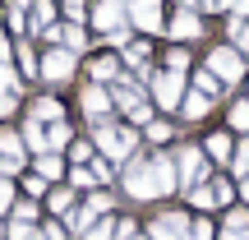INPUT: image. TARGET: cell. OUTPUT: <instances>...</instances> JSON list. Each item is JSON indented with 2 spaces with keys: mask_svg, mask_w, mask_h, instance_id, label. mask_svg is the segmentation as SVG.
Instances as JSON below:
<instances>
[{
  "mask_svg": "<svg viewBox=\"0 0 249 240\" xmlns=\"http://www.w3.org/2000/svg\"><path fill=\"white\" fill-rule=\"evenodd\" d=\"M124 189L134 199H148L152 194V176H148V157H129L124 162Z\"/></svg>",
  "mask_w": 249,
  "mask_h": 240,
  "instance_id": "cell-6",
  "label": "cell"
},
{
  "mask_svg": "<svg viewBox=\"0 0 249 240\" xmlns=\"http://www.w3.org/2000/svg\"><path fill=\"white\" fill-rule=\"evenodd\" d=\"M208 152H213L217 162H231V157H235V148H231V139H226V134H213V139H208Z\"/></svg>",
  "mask_w": 249,
  "mask_h": 240,
  "instance_id": "cell-19",
  "label": "cell"
},
{
  "mask_svg": "<svg viewBox=\"0 0 249 240\" xmlns=\"http://www.w3.org/2000/svg\"><path fill=\"white\" fill-rule=\"evenodd\" d=\"M0 236H5V226H0Z\"/></svg>",
  "mask_w": 249,
  "mask_h": 240,
  "instance_id": "cell-50",
  "label": "cell"
},
{
  "mask_svg": "<svg viewBox=\"0 0 249 240\" xmlns=\"http://www.w3.org/2000/svg\"><path fill=\"white\" fill-rule=\"evenodd\" d=\"M0 152H5V157H0V171H5V176H14V171L23 166V139H18V134H9V129H0Z\"/></svg>",
  "mask_w": 249,
  "mask_h": 240,
  "instance_id": "cell-10",
  "label": "cell"
},
{
  "mask_svg": "<svg viewBox=\"0 0 249 240\" xmlns=\"http://www.w3.org/2000/svg\"><path fill=\"white\" fill-rule=\"evenodd\" d=\"M213 189H217V203H231V194H235V189H231V185H226V180H217V185H213Z\"/></svg>",
  "mask_w": 249,
  "mask_h": 240,
  "instance_id": "cell-42",
  "label": "cell"
},
{
  "mask_svg": "<svg viewBox=\"0 0 249 240\" xmlns=\"http://www.w3.org/2000/svg\"><path fill=\"white\" fill-rule=\"evenodd\" d=\"M60 42H65V46H70V51H74V55H79V51H83V46H88V37H83V28H79V23H70V28H65V33H60Z\"/></svg>",
  "mask_w": 249,
  "mask_h": 240,
  "instance_id": "cell-22",
  "label": "cell"
},
{
  "mask_svg": "<svg viewBox=\"0 0 249 240\" xmlns=\"http://www.w3.org/2000/svg\"><path fill=\"white\" fill-rule=\"evenodd\" d=\"M194 88L203 92V97H217V92H222V79H217L213 70H203V74H198V79H194Z\"/></svg>",
  "mask_w": 249,
  "mask_h": 240,
  "instance_id": "cell-23",
  "label": "cell"
},
{
  "mask_svg": "<svg viewBox=\"0 0 249 240\" xmlns=\"http://www.w3.org/2000/svg\"><path fill=\"white\" fill-rule=\"evenodd\" d=\"M33 120H60V102H55V97H42L33 107Z\"/></svg>",
  "mask_w": 249,
  "mask_h": 240,
  "instance_id": "cell-24",
  "label": "cell"
},
{
  "mask_svg": "<svg viewBox=\"0 0 249 240\" xmlns=\"http://www.w3.org/2000/svg\"><path fill=\"white\" fill-rule=\"evenodd\" d=\"M148 176H152V194H171V189H176V157L152 152L148 157Z\"/></svg>",
  "mask_w": 249,
  "mask_h": 240,
  "instance_id": "cell-5",
  "label": "cell"
},
{
  "mask_svg": "<svg viewBox=\"0 0 249 240\" xmlns=\"http://www.w3.org/2000/svg\"><path fill=\"white\" fill-rule=\"evenodd\" d=\"M116 74H120V65H116V55H102V60L92 65V79H97V83H107V79H116Z\"/></svg>",
  "mask_w": 249,
  "mask_h": 240,
  "instance_id": "cell-20",
  "label": "cell"
},
{
  "mask_svg": "<svg viewBox=\"0 0 249 240\" xmlns=\"http://www.w3.org/2000/svg\"><path fill=\"white\" fill-rule=\"evenodd\" d=\"M70 74H74V51H70V46H51V51L42 55V79L65 83Z\"/></svg>",
  "mask_w": 249,
  "mask_h": 240,
  "instance_id": "cell-3",
  "label": "cell"
},
{
  "mask_svg": "<svg viewBox=\"0 0 249 240\" xmlns=\"http://www.w3.org/2000/svg\"><path fill=\"white\" fill-rule=\"evenodd\" d=\"M46 199H51V213H70V203H74V199H70V189H51Z\"/></svg>",
  "mask_w": 249,
  "mask_h": 240,
  "instance_id": "cell-29",
  "label": "cell"
},
{
  "mask_svg": "<svg viewBox=\"0 0 249 240\" xmlns=\"http://www.w3.org/2000/svg\"><path fill=\"white\" fill-rule=\"evenodd\" d=\"M79 102H83V111H88L92 120H102V116H107V111H111V92L102 88V83H88Z\"/></svg>",
  "mask_w": 249,
  "mask_h": 240,
  "instance_id": "cell-11",
  "label": "cell"
},
{
  "mask_svg": "<svg viewBox=\"0 0 249 240\" xmlns=\"http://www.w3.org/2000/svg\"><path fill=\"white\" fill-rule=\"evenodd\" d=\"M23 143H28L33 152H46V134H42V120H28V125H23Z\"/></svg>",
  "mask_w": 249,
  "mask_h": 240,
  "instance_id": "cell-18",
  "label": "cell"
},
{
  "mask_svg": "<svg viewBox=\"0 0 249 240\" xmlns=\"http://www.w3.org/2000/svg\"><path fill=\"white\" fill-rule=\"evenodd\" d=\"M198 33H203V18H198L194 5L185 0V5L176 9V18H171V37H176V42H189V37H198Z\"/></svg>",
  "mask_w": 249,
  "mask_h": 240,
  "instance_id": "cell-8",
  "label": "cell"
},
{
  "mask_svg": "<svg viewBox=\"0 0 249 240\" xmlns=\"http://www.w3.org/2000/svg\"><path fill=\"white\" fill-rule=\"evenodd\" d=\"M148 231H152V240H189V222L185 217H157Z\"/></svg>",
  "mask_w": 249,
  "mask_h": 240,
  "instance_id": "cell-12",
  "label": "cell"
},
{
  "mask_svg": "<svg viewBox=\"0 0 249 240\" xmlns=\"http://www.w3.org/2000/svg\"><path fill=\"white\" fill-rule=\"evenodd\" d=\"M226 226H231V231H245V226H249V213H231V217H226Z\"/></svg>",
  "mask_w": 249,
  "mask_h": 240,
  "instance_id": "cell-41",
  "label": "cell"
},
{
  "mask_svg": "<svg viewBox=\"0 0 249 240\" xmlns=\"http://www.w3.org/2000/svg\"><path fill=\"white\" fill-rule=\"evenodd\" d=\"M189 240H217V226L213 222H194L189 226Z\"/></svg>",
  "mask_w": 249,
  "mask_h": 240,
  "instance_id": "cell-31",
  "label": "cell"
},
{
  "mask_svg": "<svg viewBox=\"0 0 249 240\" xmlns=\"http://www.w3.org/2000/svg\"><path fill=\"white\" fill-rule=\"evenodd\" d=\"M166 65H171V70H176V74H185V65H189V55H185V51H180V46H176V51L166 55Z\"/></svg>",
  "mask_w": 249,
  "mask_h": 240,
  "instance_id": "cell-34",
  "label": "cell"
},
{
  "mask_svg": "<svg viewBox=\"0 0 249 240\" xmlns=\"http://www.w3.org/2000/svg\"><path fill=\"white\" fill-rule=\"evenodd\" d=\"M83 9H88V0H65V14H70L74 23H79V18H83Z\"/></svg>",
  "mask_w": 249,
  "mask_h": 240,
  "instance_id": "cell-36",
  "label": "cell"
},
{
  "mask_svg": "<svg viewBox=\"0 0 249 240\" xmlns=\"http://www.w3.org/2000/svg\"><path fill=\"white\" fill-rule=\"evenodd\" d=\"M217 5H222V9H231V5H235V0H217Z\"/></svg>",
  "mask_w": 249,
  "mask_h": 240,
  "instance_id": "cell-48",
  "label": "cell"
},
{
  "mask_svg": "<svg viewBox=\"0 0 249 240\" xmlns=\"http://www.w3.org/2000/svg\"><path fill=\"white\" fill-rule=\"evenodd\" d=\"M152 102L157 107H180L185 102V79H180L176 70H166V74H152Z\"/></svg>",
  "mask_w": 249,
  "mask_h": 240,
  "instance_id": "cell-2",
  "label": "cell"
},
{
  "mask_svg": "<svg viewBox=\"0 0 249 240\" xmlns=\"http://www.w3.org/2000/svg\"><path fill=\"white\" fill-rule=\"evenodd\" d=\"M208 111H213V97H203V92H198V88L189 92L185 102H180V116H185V120H203Z\"/></svg>",
  "mask_w": 249,
  "mask_h": 240,
  "instance_id": "cell-16",
  "label": "cell"
},
{
  "mask_svg": "<svg viewBox=\"0 0 249 240\" xmlns=\"http://www.w3.org/2000/svg\"><path fill=\"white\" fill-rule=\"evenodd\" d=\"M55 18V0H33V33H42Z\"/></svg>",
  "mask_w": 249,
  "mask_h": 240,
  "instance_id": "cell-17",
  "label": "cell"
},
{
  "mask_svg": "<svg viewBox=\"0 0 249 240\" xmlns=\"http://www.w3.org/2000/svg\"><path fill=\"white\" fill-rule=\"evenodd\" d=\"M129 23L139 33H157L161 28V0H129Z\"/></svg>",
  "mask_w": 249,
  "mask_h": 240,
  "instance_id": "cell-7",
  "label": "cell"
},
{
  "mask_svg": "<svg viewBox=\"0 0 249 240\" xmlns=\"http://www.w3.org/2000/svg\"><path fill=\"white\" fill-rule=\"evenodd\" d=\"M70 157H74V166H88V162H92V143H74V148H70Z\"/></svg>",
  "mask_w": 249,
  "mask_h": 240,
  "instance_id": "cell-30",
  "label": "cell"
},
{
  "mask_svg": "<svg viewBox=\"0 0 249 240\" xmlns=\"http://www.w3.org/2000/svg\"><path fill=\"white\" fill-rule=\"evenodd\" d=\"M92 217H97L92 208H74V213H70V231H88V226H92Z\"/></svg>",
  "mask_w": 249,
  "mask_h": 240,
  "instance_id": "cell-26",
  "label": "cell"
},
{
  "mask_svg": "<svg viewBox=\"0 0 249 240\" xmlns=\"http://www.w3.org/2000/svg\"><path fill=\"white\" fill-rule=\"evenodd\" d=\"M185 185H203V152L198 148H185L180 152V171H176Z\"/></svg>",
  "mask_w": 249,
  "mask_h": 240,
  "instance_id": "cell-13",
  "label": "cell"
},
{
  "mask_svg": "<svg viewBox=\"0 0 249 240\" xmlns=\"http://www.w3.org/2000/svg\"><path fill=\"white\" fill-rule=\"evenodd\" d=\"M14 203V185H9V176H0V213Z\"/></svg>",
  "mask_w": 249,
  "mask_h": 240,
  "instance_id": "cell-33",
  "label": "cell"
},
{
  "mask_svg": "<svg viewBox=\"0 0 249 240\" xmlns=\"http://www.w3.org/2000/svg\"><path fill=\"white\" fill-rule=\"evenodd\" d=\"M97 148L116 162H129L134 157V134L129 129H111V125H97Z\"/></svg>",
  "mask_w": 249,
  "mask_h": 240,
  "instance_id": "cell-1",
  "label": "cell"
},
{
  "mask_svg": "<svg viewBox=\"0 0 249 240\" xmlns=\"http://www.w3.org/2000/svg\"><path fill=\"white\" fill-rule=\"evenodd\" d=\"M231 9H235V14H245V18H249V0H235Z\"/></svg>",
  "mask_w": 249,
  "mask_h": 240,
  "instance_id": "cell-46",
  "label": "cell"
},
{
  "mask_svg": "<svg viewBox=\"0 0 249 240\" xmlns=\"http://www.w3.org/2000/svg\"><path fill=\"white\" fill-rule=\"evenodd\" d=\"M189 199H194L198 208H213V203H217V189H213V185H194V194H189Z\"/></svg>",
  "mask_w": 249,
  "mask_h": 240,
  "instance_id": "cell-28",
  "label": "cell"
},
{
  "mask_svg": "<svg viewBox=\"0 0 249 240\" xmlns=\"http://www.w3.org/2000/svg\"><path fill=\"white\" fill-rule=\"evenodd\" d=\"M222 240H249V226L245 231H222Z\"/></svg>",
  "mask_w": 249,
  "mask_h": 240,
  "instance_id": "cell-45",
  "label": "cell"
},
{
  "mask_svg": "<svg viewBox=\"0 0 249 240\" xmlns=\"http://www.w3.org/2000/svg\"><path fill=\"white\" fill-rule=\"evenodd\" d=\"M111 107L139 111V107H143V88H139V83H129V79H120V88H111Z\"/></svg>",
  "mask_w": 249,
  "mask_h": 240,
  "instance_id": "cell-14",
  "label": "cell"
},
{
  "mask_svg": "<svg viewBox=\"0 0 249 240\" xmlns=\"http://www.w3.org/2000/svg\"><path fill=\"white\" fill-rule=\"evenodd\" d=\"M92 23L102 28V33H116V28L129 23V9H124V0H102L97 14H92Z\"/></svg>",
  "mask_w": 249,
  "mask_h": 240,
  "instance_id": "cell-9",
  "label": "cell"
},
{
  "mask_svg": "<svg viewBox=\"0 0 249 240\" xmlns=\"http://www.w3.org/2000/svg\"><path fill=\"white\" fill-rule=\"evenodd\" d=\"M148 139H152V143H166L171 129H166V125H148Z\"/></svg>",
  "mask_w": 249,
  "mask_h": 240,
  "instance_id": "cell-40",
  "label": "cell"
},
{
  "mask_svg": "<svg viewBox=\"0 0 249 240\" xmlns=\"http://www.w3.org/2000/svg\"><path fill=\"white\" fill-rule=\"evenodd\" d=\"M240 194H245V199H249V180H245V189H240Z\"/></svg>",
  "mask_w": 249,
  "mask_h": 240,
  "instance_id": "cell-49",
  "label": "cell"
},
{
  "mask_svg": "<svg viewBox=\"0 0 249 240\" xmlns=\"http://www.w3.org/2000/svg\"><path fill=\"white\" fill-rule=\"evenodd\" d=\"M46 143H51V148L70 143V125H65V120H51V134H46Z\"/></svg>",
  "mask_w": 249,
  "mask_h": 240,
  "instance_id": "cell-27",
  "label": "cell"
},
{
  "mask_svg": "<svg viewBox=\"0 0 249 240\" xmlns=\"http://www.w3.org/2000/svg\"><path fill=\"white\" fill-rule=\"evenodd\" d=\"M208 70H213L217 79L235 83V79L245 74V60H240V51H235V46H217V51H213V60H208Z\"/></svg>",
  "mask_w": 249,
  "mask_h": 240,
  "instance_id": "cell-4",
  "label": "cell"
},
{
  "mask_svg": "<svg viewBox=\"0 0 249 240\" xmlns=\"http://www.w3.org/2000/svg\"><path fill=\"white\" fill-rule=\"evenodd\" d=\"M70 180H74V185H79V189H83V185H92V180H97V176H92V171H88V166H74V176H70Z\"/></svg>",
  "mask_w": 249,
  "mask_h": 240,
  "instance_id": "cell-38",
  "label": "cell"
},
{
  "mask_svg": "<svg viewBox=\"0 0 249 240\" xmlns=\"http://www.w3.org/2000/svg\"><path fill=\"white\" fill-rule=\"evenodd\" d=\"M245 51H249V46H245Z\"/></svg>",
  "mask_w": 249,
  "mask_h": 240,
  "instance_id": "cell-51",
  "label": "cell"
},
{
  "mask_svg": "<svg viewBox=\"0 0 249 240\" xmlns=\"http://www.w3.org/2000/svg\"><path fill=\"white\" fill-rule=\"evenodd\" d=\"M231 125H235V129H245V134H249V102H240V107L231 111Z\"/></svg>",
  "mask_w": 249,
  "mask_h": 240,
  "instance_id": "cell-32",
  "label": "cell"
},
{
  "mask_svg": "<svg viewBox=\"0 0 249 240\" xmlns=\"http://www.w3.org/2000/svg\"><path fill=\"white\" fill-rule=\"evenodd\" d=\"M88 208H92V213H111V194H92Z\"/></svg>",
  "mask_w": 249,
  "mask_h": 240,
  "instance_id": "cell-39",
  "label": "cell"
},
{
  "mask_svg": "<svg viewBox=\"0 0 249 240\" xmlns=\"http://www.w3.org/2000/svg\"><path fill=\"white\" fill-rule=\"evenodd\" d=\"M14 92H18V79H14V70H9V65H0V120L9 116V111H14Z\"/></svg>",
  "mask_w": 249,
  "mask_h": 240,
  "instance_id": "cell-15",
  "label": "cell"
},
{
  "mask_svg": "<svg viewBox=\"0 0 249 240\" xmlns=\"http://www.w3.org/2000/svg\"><path fill=\"white\" fill-rule=\"evenodd\" d=\"M198 5H203V9H222V5H217V0H198Z\"/></svg>",
  "mask_w": 249,
  "mask_h": 240,
  "instance_id": "cell-47",
  "label": "cell"
},
{
  "mask_svg": "<svg viewBox=\"0 0 249 240\" xmlns=\"http://www.w3.org/2000/svg\"><path fill=\"white\" fill-rule=\"evenodd\" d=\"M14 222H33V203H18L14 208Z\"/></svg>",
  "mask_w": 249,
  "mask_h": 240,
  "instance_id": "cell-43",
  "label": "cell"
},
{
  "mask_svg": "<svg viewBox=\"0 0 249 240\" xmlns=\"http://www.w3.org/2000/svg\"><path fill=\"white\" fill-rule=\"evenodd\" d=\"M37 176L42 180H60V162H55L51 152H37Z\"/></svg>",
  "mask_w": 249,
  "mask_h": 240,
  "instance_id": "cell-21",
  "label": "cell"
},
{
  "mask_svg": "<svg viewBox=\"0 0 249 240\" xmlns=\"http://www.w3.org/2000/svg\"><path fill=\"white\" fill-rule=\"evenodd\" d=\"M231 162H235V171H240V176H245V171H249V139L240 143V152H235V157H231Z\"/></svg>",
  "mask_w": 249,
  "mask_h": 240,
  "instance_id": "cell-35",
  "label": "cell"
},
{
  "mask_svg": "<svg viewBox=\"0 0 249 240\" xmlns=\"http://www.w3.org/2000/svg\"><path fill=\"white\" fill-rule=\"evenodd\" d=\"M9 240H46V236L37 231L33 222H14V226H9Z\"/></svg>",
  "mask_w": 249,
  "mask_h": 240,
  "instance_id": "cell-25",
  "label": "cell"
},
{
  "mask_svg": "<svg viewBox=\"0 0 249 240\" xmlns=\"http://www.w3.org/2000/svg\"><path fill=\"white\" fill-rule=\"evenodd\" d=\"M23 189H28V194H37V199H42V194H46V180H42V176H28V180H23Z\"/></svg>",
  "mask_w": 249,
  "mask_h": 240,
  "instance_id": "cell-37",
  "label": "cell"
},
{
  "mask_svg": "<svg viewBox=\"0 0 249 240\" xmlns=\"http://www.w3.org/2000/svg\"><path fill=\"white\" fill-rule=\"evenodd\" d=\"M46 240H65V226H60V222H51V226H46Z\"/></svg>",
  "mask_w": 249,
  "mask_h": 240,
  "instance_id": "cell-44",
  "label": "cell"
}]
</instances>
